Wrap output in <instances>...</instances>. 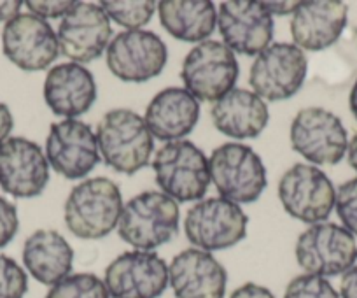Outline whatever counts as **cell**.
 <instances>
[{"label":"cell","instance_id":"1","mask_svg":"<svg viewBox=\"0 0 357 298\" xmlns=\"http://www.w3.org/2000/svg\"><path fill=\"white\" fill-rule=\"evenodd\" d=\"M119 186L107 177H89L72 188L63 219L70 234L84 241L104 239L119 225L123 214Z\"/></svg>","mask_w":357,"mask_h":298},{"label":"cell","instance_id":"2","mask_svg":"<svg viewBox=\"0 0 357 298\" xmlns=\"http://www.w3.org/2000/svg\"><path fill=\"white\" fill-rule=\"evenodd\" d=\"M100 155L109 167L133 176L149 165L154 137L146 119L132 109H112L97 126Z\"/></svg>","mask_w":357,"mask_h":298},{"label":"cell","instance_id":"3","mask_svg":"<svg viewBox=\"0 0 357 298\" xmlns=\"http://www.w3.org/2000/svg\"><path fill=\"white\" fill-rule=\"evenodd\" d=\"M181 209L161 191H144L123 207L119 237L135 251H153L178 234Z\"/></svg>","mask_w":357,"mask_h":298},{"label":"cell","instance_id":"4","mask_svg":"<svg viewBox=\"0 0 357 298\" xmlns=\"http://www.w3.org/2000/svg\"><path fill=\"white\" fill-rule=\"evenodd\" d=\"M153 169L161 193L175 202L202 200L211 186L207 156L190 140H174L160 147Z\"/></svg>","mask_w":357,"mask_h":298},{"label":"cell","instance_id":"5","mask_svg":"<svg viewBox=\"0 0 357 298\" xmlns=\"http://www.w3.org/2000/svg\"><path fill=\"white\" fill-rule=\"evenodd\" d=\"M208 169L221 198L233 204H252L268 186L263 160L245 144L226 142L215 147Z\"/></svg>","mask_w":357,"mask_h":298},{"label":"cell","instance_id":"6","mask_svg":"<svg viewBox=\"0 0 357 298\" xmlns=\"http://www.w3.org/2000/svg\"><path fill=\"white\" fill-rule=\"evenodd\" d=\"M240 67L235 53L219 40H204L188 53L181 80L198 102H218L235 90Z\"/></svg>","mask_w":357,"mask_h":298},{"label":"cell","instance_id":"7","mask_svg":"<svg viewBox=\"0 0 357 298\" xmlns=\"http://www.w3.org/2000/svg\"><path fill=\"white\" fill-rule=\"evenodd\" d=\"M307 72L308 60L303 50L289 43H275L256 57L249 84L263 100L282 102L301 90Z\"/></svg>","mask_w":357,"mask_h":298},{"label":"cell","instance_id":"8","mask_svg":"<svg viewBox=\"0 0 357 298\" xmlns=\"http://www.w3.org/2000/svg\"><path fill=\"white\" fill-rule=\"evenodd\" d=\"M249 218L238 204L226 198L200 200L188 211L184 232L191 244L202 251L233 248L247 235Z\"/></svg>","mask_w":357,"mask_h":298},{"label":"cell","instance_id":"9","mask_svg":"<svg viewBox=\"0 0 357 298\" xmlns=\"http://www.w3.org/2000/svg\"><path fill=\"white\" fill-rule=\"evenodd\" d=\"M296 262L312 276H343L357 262L356 237L335 223L312 225L298 237Z\"/></svg>","mask_w":357,"mask_h":298},{"label":"cell","instance_id":"10","mask_svg":"<svg viewBox=\"0 0 357 298\" xmlns=\"http://www.w3.org/2000/svg\"><path fill=\"white\" fill-rule=\"evenodd\" d=\"M289 137L294 151L317 165H336L349 149L342 119L322 107L301 109L291 123Z\"/></svg>","mask_w":357,"mask_h":298},{"label":"cell","instance_id":"11","mask_svg":"<svg viewBox=\"0 0 357 298\" xmlns=\"http://www.w3.org/2000/svg\"><path fill=\"white\" fill-rule=\"evenodd\" d=\"M279 198L284 211L294 219L317 225L331 216L336 190L319 167L296 163L280 177Z\"/></svg>","mask_w":357,"mask_h":298},{"label":"cell","instance_id":"12","mask_svg":"<svg viewBox=\"0 0 357 298\" xmlns=\"http://www.w3.org/2000/svg\"><path fill=\"white\" fill-rule=\"evenodd\" d=\"M107 67L125 83H146L160 76L168 60L167 44L147 30H126L112 37Z\"/></svg>","mask_w":357,"mask_h":298},{"label":"cell","instance_id":"13","mask_svg":"<svg viewBox=\"0 0 357 298\" xmlns=\"http://www.w3.org/2000/svg\"><path fill=\"white\" fill-rule=\"evenodd\" d=\"M2 51L16 67L26 72L46 70L60 57V44L46 20L20 13L2 30Z\"/></svg>","mask_w":357,"mask_h":298},{"label":"cell","instance_id":"14","mask_svg":"<svg viewBox=\"0 0 357 298\" xmlns=\"http://www.w3.org/2000/svg\"><path fill=\"white\" fill-rule=\"evenodd\" d=\"M46 158L54 172L67 179L86 177L100 162L97 135L77 119L53 123L46 139Z\"/></svg>","mask_w":357,"mask_h":298},{"label":"cell","instance_id":"15","mask_svg":"<svg viewBox=\"0 0 357 298\" xmlns=\"http://www.w3.org/2000/svg\"><path fill=\"white\" fill-rule=\"evenodd\" d=\"M111 298H160L168 286V265L153 251H126L105 269Z\"/></svg>","mask_w":357,"mask_h":298},{"label":"cell","instance_id":"16","mask_svg":"<svg viewBox=\"0 0 357 298\" xmlns=\"http://www.w3.org/2000/svg\"><path fill=\"white\" fill-rule=\"evenodd\" d=\"M112 27L100 4L77 2L58 27L60 51L74 64L98 60L111 44Z\"/></svg>","mask_w":357,"mask_h":298},{"label":"cell","instance_id":"17","mask_svg":"<svg viewBox=\"0 0 357 298\" xmlns=\"http://www.w3.org/2000/svg\"><path fill=\"white\" fill-rule=\"evenodd\" d=\"M50 183V163L39 144L9 137L0 144V188L16 198L39 197Z\"/></svg>","mask_w":357,"mask_h":298},{"label":"cell","instance_id":"18","mask_svg":"<svg viewBox=\"0 0 357 298\" xmlns=\"http://www.w3.org/2000/svg\"><path fill=\"white\" fill-rule=\"evenodd\" d=\"M218 27L222 40L233 53L259 54L273 37V16L263 2L226 0L218 13Z\"/></svg>","mask_w":357,"mask_h":298},{"label":"cell","instance_id":"19","mask_svg":"<svg viewBox=\"0 0 357 298\" xmlns=\"http://www.w3.org/2000/svg\"><path fill=\"white\" fill-rule=\"evenodd\" d=\"M168 284L175 298H225L228 272L211 253L191 248L174 256Z\"/></svg>","mask_w":357,"mask_h":298},{"label":"cell","instance_id":"20","mask_svg":"<svg viewBox=\"0 0 357 298\" xmlns=\"http://www.w3.org/2000/svg\"><path fill=\"white\" fill-rule=\"evenodd\" d=\"M349 9L340 0L298 2L291 18L294 46L305 51H322L340 39L347 27Z\"/></svg>","mask_w":357,"mask_h":298},{"label":"cell","instance_id":"21","mask_svg":"<svg viewBox=\"0 0 357 298\" xmlns=\"http://www.w3.org/2000/svg\"><path fill=\"white\" fill-rule=\"evenodd\" d=\"M44 100L53 114L75 119L97 102V81L91 70L81 64L54 65L44 81Z\"/></svg>","mask_w":357,"mask_h":298},{"label":"cell","instance_id":"22","mask_svg":"<svg viewBox=\"0 0 357 298\" xmlns=\"http://www.w3.org/2000/svg\"><path fill=\"white\" fill-rule=\"evenodd\" d=\"M147 126L160 140H184L200 119V102L186 88H165L146 109Z\"/></svg>","mask_w":357,"mask_h":298},{"label":"cell","instance_id":"23","mask_svg":"<svg viewBox=\"0 0 357 298\" xmlns=\"http://www.w3.org/2000/svg\"><path fill=\"white\" fill-rule=\"evenodd\" d=\"M214 126L231 139H256L268 125L270 112L263 98L245 88H235L212 105Z\"/></svg>","mask_w":357,"mask_h":298},{"label":"cell","instance_id":"24","mask_svg":"<svg viewBox=\"0 0 357 298\" xmlns=\"http://www.w3.org/2000/svg\"><path fill=\"white\" fill-rule=\"evenodd\" d=\"M23 263L33 279L54 286L70 276L74 249L56 230H37L23 246Z\"/></svg>","mask_w":357,"mask_h":298},{"label":"cell","instance_id":"25","mask_svg":"<svg viewBox=\"0 0 357 298\" xmlns=\"http://www.w3.org/2000/svg\"><path fill=\"white\" fill-rule=\"evenodd\" d=\"M158 15L172 37L186 43H204L218 23V9L211 0H161Z\"/></svg>","mask_w":357,"mask_h":298},{"label":"cell","instance_id":"26","mask_svg":"<svg viewBox=\"0 0 357 298\" xmlns=\"http://www.w3.org/2000/svg\"><path fill=\"white\" fill-rule=\"evenodd\" d=\"M100 8L104 9L109 20L128 30H142L144 25L153 20L158 4L154 0H102Z\"/></svg>","mask_w":357,"mask_h":298},{"label":"cell","instance_id":"27","mask_svg":"<svg viewBox=\"0 0 357 298\" xmlns=\"http://www.w3.org/2000/svg\"><path fill=\"white\" fill-rule=\"evenodd\" d=\"M46 298H111V295L95 274H70L51 286Z\"/></svg>","mask_w":357,"mask_h":298},{"label":"cell","instance_id":"28","mask_svg":"<svg viewBox=\"0 0 357 298\" xmlns=\"http://www.w3.org/2000/svg\"><path fill=\"white\" fill-rule=\"evenodd\" d=\"M284 298H340V293L326 277L303 274L287 284Z\"/></svg>","mask_w":357,"mask_h":298},{"label":"cell","instance_id":"29","mask_svg":"<svg viewBox=\"0 0 357 298\" xmlns=\"http://www.w3.org/2000/svg\"><path fill=\"white\" fill-rule=\"evenodd\" d=\"M29 276L13 258L0 255V298H25Z\"/></svg>","mask_w":357,"mask_h":298},{"label":"cell","instance_id":"30","mask_svg":"<svg viewBox=\"0 0 357 298\" xmlns=\"http://www.w3.org/2000/svg\"><path fill=\"white\" fill-rule=\"evenodd\" d=\"M335 209L342 219L343 228L357 237V177L347 181L336 190Z\"/></svg>","mask_w":357,"mask_h":298},{"label":"cell","instance_id":"31","mask_svg":"<svg viewBox=\"0 0 357 298\" xmlns=\"http://www.w3.org/2000/svg\"><path fill=\"white\" fill-rule=\"evenodd\" d=\"M18 228V209L9 200L0 197V249L6 248L16 237Z\"/></svg>","mask_w":357,"mask_h":298},{"label":"cell","instance_id":"32","mask_svg":"<svg viewBox=\"0 0 357 298\" xmlns=\"http://www.w3.org/2000/svg\"><path fill=\"white\" fill-rule=\"evenodd\" d=\"M75 4L77 2H72V0H53V2L51 0H26L25 2L30 13L43 20L63 18L72 11Z\"/></svg>","mask_w":357,"mask_h":298},{"label":"cell","instance_id":"33","mask_svg":"<svg viewBox=\"0 0 357 298\" xmlns=\"http://www.w3.org/2000/svg\"><path fill=\"white\" fill-rule=\"evenodd\" d=\"M229 298H275V295L268 288L259 286L256 283H245L240 288H236Z\"/></svg>","mask_w":357,"mask_h":298},{"label":"cell","instance_id":"34","mask_svg":"<svg viewBox=\"0 0 357 298\" xmlns=\"http://www.w3.org/2000/svg\"><path fill=\"white\" fill-rule=\"evenodd\" d=\"M340 298H357V265L343 274L340 283Z\"/></svg>","mask_w":357,"mask_h":298},{"label":"cell","instance_id":"35","mask_svg":"<svg viewBox=\"0 0 357 298\" xmlns=\"http://www.w3.org/2000/svg\"><path fill=\"white\" fill-rule=\"evenodd\" d=\"M13 128H15V118H13L11 109L4 102H0V144L9 139Z\"/></svg>","mask_w":357,"mask_h":298},{"label":"cell","instance_id":"36","mask_svg":"<svg viewBox=\"0 0 357 298\" xmlns=\"http://www.w3.org/2000/svg\"><path fill=\"white\" fill-rule=\"evenodd\" d=\"M22 0H0V23H8L20 15Z\"/></svg>","mask_w":357,"mask_h":298},{"label":"cell","instance_id":"37","mask_svg":"<svg viewBox=\"0 0 357 298\" xmlns=\"http://www.w3.org/2000/svg\"><path fill=\"white\" fill-rule=\"evenodd\" d=\"M296 4L298 2H263V6L270 15H287V13H293Z\"/></svg>","mask_w":357,"mask_h":298},{"label":"cell","instance_id":"38","mask_svg":"<svg viewBox=\"0 0 357 298\" xmlns=\"http://www.w3.org/2000/svg\"><path fill=\"white\" fill-rule=\"evenodd\" d=\"M347 155H349V163L354 170L357 172V133L352 137V140L349 142V149H347Z\"/></svg>","mask_w":357,"mask_h":298},{"label":"cell","instance_id":"39","mask_svg":"<svg viewBox=\"0 0 357 298\" xmlns=\"http://www.w3.org/2000/svg\"><path fill=\"white\" fill-rule=\"evenodd\" d=\"M349 105H350V111H352L354 118L357 119V80L354 83L352 90H350V97H349Z\"/></svg>","mask_w":357,"mask_h":298}]
</instances>
